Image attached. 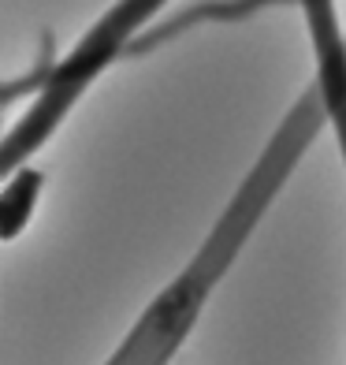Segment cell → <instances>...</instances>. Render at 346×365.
<instances>
[{
    "label": "cell",
    "mask_w": 346,
    "mask_h": 365,
    "mask_svg": "<svg viewBox=\"0 0 346 365\" xmlns=\"http://www.w3.org/2000/svg\"><path fill=\"white\" fill-rule=\"evenodd\" d=\"M305 11V26L313 38V53H317V86L324 115L332 123V135L339 142V153L346 164V34L335 15V0H298Z\"/></svg>",
    "instance_id": "3"
},
{
    "label": "cell",
    "mask_w": 346,
    "mask_h": 365,
    "mask_svg": "<svg viewBox=\"0 0 346 365\" xmlns=\"http://www.w3.org/2000/svg\"><path fill=\"white\" fill-rule=\"evenodd\" d=\"M272 4H287V0H212V4H194L183 15H175L172 23H160L157 30H150V34H145L142 41H135L127 53L142 56V53H150V48L172 41L175 34H187V30L201 26V23H238V19H246V15H257V11H265Z\"/></svg>",
    "instance_id": "4"
},
{
    "label": "cell",
    "mask_w": 346,
    "mask_h": 365,
    "mask_svg": "<svg viewBox=\"0 0 346 365\" xmlns=\"http://www.w3.org/2000/svg\"><path fill=\"white\" fill-rule=\"evenodd\" d=\"M168 4V0H120L105 11V19L97 23L90 34H82V41L71 48L63 60H56L53 75L41 86V93L30 101V108L8 127L4 142H0V168L15 172L30 164V157L53 138V130L60 120L71 112V105L82 97V90L101 75L115 56H123L135 45L138 30L153 19V15Z\"/></svg>",
    "instance_id": "2"
},
{
    "label": "cell",
    "mask_w": 346,
    "mask_h": 365,
    "mask_svg": "<svg viewBox=\"0 0 346 365\" xmlns=\"http://www.w3.org/2000/svg\"><path fill=\"white\" fill-rule=\"evenodd\" d=\"M324 120H327L324 101H320L317 86H309L298 101L290 105L283 123L276 127V135L268 138L265 153H261L257 164L246 172L242 187L235 190V197H231L227 209L220 212V220L212 224L205 242L194 250L187 269L150 302V309H145L138 317V324L127 331V339L120 343V351L108 358V365H168L172 361V354L187 343L194 324L201 321V309L209 302V294L216 291V284L227 276L231 264H235L246 239L253 235V227L265 217V209L276 202V194L283 190V182L290 179L294 168H298L305 149L317 142Z\"/></svg>",
    "instance_id": "1"
},
{
    "label": "cell",
    "mask_w": 346,
    "mask_h": 365,
    "mask_svg": "<svg viewBox=\"0 0 346 365\" xmlns=\"http://www.w3.org/2000/svg\"><path fill=\"white\" fill-rule=\"evenodd\" d=\"M41 187H45V175L34 164H23V168L4 175V190H0V239L4 242L19 239V231L30 224Z\"/></svg>",
    "instance_id": "5"
}]
</instances>
